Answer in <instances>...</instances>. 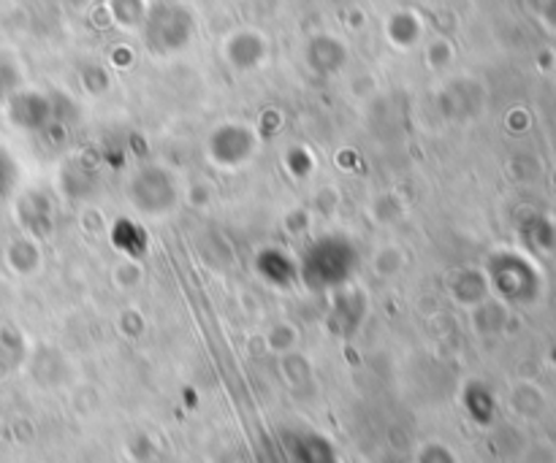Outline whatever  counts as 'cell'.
Masks as SVG:
<instances>
[{
	"label": "cell",
	"instance_id": "6da1fadb",
	"mask_svg": "<svg viewBox=\"0 0 556 463\" xmlns=\"http://www.w3.org/2000/svg\"><path fill=\"white\" fill-rule=\"evenodd\" d=\"M299 266V276L307 282L313 291H329V287H340L348 276L356 269V249L351 242L340 236H329L315 242L313 247L304 253Z\"/></svg>",
	"mask_w": 556,
	"mask_h": 463
},
{
	"label": "cell",
	"instance_id": "7a4b0ae2",
	"mask_svg": "<svg viewBox=\"0 0 556 463\" xmlns=\"http://www.w3.org/2000/svg\"><path fill=\"white\" fill-rule=\"evenodd\" d=\"M329 448L324 442V437H315V434H307V437H299L296 442V459L302 463H320L318 461V450Z\"/></svg>",
	"mask_w": 556,
	"mask_h": 463
},
{
	"label": "cell",
	"instance_id": "3957f363",
	"mask_svg": "<svg viewBox=\"0 0 556 463\" xmlns=\"http://www.w3.org/2000/svg\"><path fill=\"white\" fill-rule=\"evenodd\" d=\"M445 455H448V453H445V450L440 448V445H432V448H427V450H424V455H421V463H440V461L445 459ZM445 463H454V459H448V461H445Z\"/></svg>",
	"mask_w": 556,
	"mask_h": 463
}]
</instances>
